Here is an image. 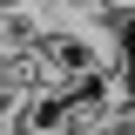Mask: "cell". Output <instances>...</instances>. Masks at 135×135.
Segmentation results:
<instances>
[{
  "label": "cell",
  "mask_w": 135,
  "mask_h": 135,
  "mask_svg": "<svg viewBox=\"0 0 135 135\" xmlns=\"http://www.w3.org/2000/svg\"><path fill=\"white\" fill-rule=\"evenodd\" d=\"M20 101H27V95H20L14 81H0V135H14V115H20Z\"/></svg>",
  "instance_id": "obj_1"
},
{
  "label": "cell",
  "mask_w": 135,
  "mask_h": 135,
  "mask_svg": "<svg viewBox=\"0 0 135 135\" xmlns=\"http://www.w3.org/2000/svg\"><path fill=\"white\" fill-rule=\"evenodd\" d=\"M34 0H0V20H14V14H27Z\"/></svg>",
  "instance_id": "obj_2"
},
{
  "label": "cell",
  "mask_w": 135,
  "mask_h": 135,
  "mask_svg": "<svg viewBox=\"0 0 135 135\" xmlns=\"http://www.w3.org/2000/svg\"><path fill=\"white\" fill-rule=\"evenodd\" d=\"M108 7H135V0H108Z\"/></svg>",
  "instance_id": "obj_3"
}]
</instances>
